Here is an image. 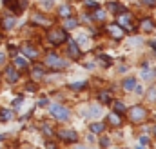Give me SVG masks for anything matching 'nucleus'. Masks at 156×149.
<instances>
[{
  "mask_svg": "<svg viewBox=\"0 0 156 149\" xmlns=\"http://www.w3.org/2000/svg\"><path fill=\"white\" fill-rule=\"evenodd\" d=\"M44 133H45V135H51V133H53V129H51V127H47V126H45V127H44Z\"/></svg>",
  "mask_w": 156,
  "mask_h": 149,
  "instance_id": "nucleus-32",
  "label": "nucleus"
},
{
  "mask_svg": "<svg viewBox=\"0 0 156 149\" xmlns=\"http://www.w3.org/2000/svg\"><path fill=\"white\" fill-rule=\"evenodd\" d=\"M98 100H100L102 104H109V102L113 100V97H111L109 91H100V93H98Z\"/></svg>",
  "mask_w": 156,
  "mask_h": 149,
  "instance_id": "nucleus-11",
  "label": "nucleus"
},
{
  "mask_svg": "<svg viewBox=\"0 0 156 149\" xmlns=\"http://www.w3.org/2000/svg\"><path fill=\"white\" fill-rule=\"evenodd\" d=\"M96 18H98V20H104V18H105V13H104V11H98V13H96Z\"/></svg>",
  "mask_w": 156,
  "mask_h": 149,
  "instance_id": "nucleus-29",
  "label": "nucleus"
},
{
  "mask_svg": "<svg viewBox=\"0 0 156 149\" xmlns=\"http://www.w3.org/2000/svg\"><path fill=\"white\" fill-rule=\"evenodd\" d=\"M13 67H18V69H25L27 67V60L24 58V56H15V60H13Z\"/></svg>",
  "mask_w": 156,
  "mask_h": 149,
  "instance_id": "nucleus-9",
  "label": "nucleus"
},
{
  "mask_svg": "<svg viewBox=\"0 0 156 149\" xmlns=\"http://www.w3.org/2000/svg\"><path fill=\"white\" fill-rule=\"evenodd\" d=\"M149 98H151V100H156V87L151 91V93H149Z\"/></svg>",
  "mask_w": 156,
  "mask_h": 149,
  "instance_id": "nucleus-31",
  "label": "nucleus"
},
{
  "mask_svg": "<svg viewBox=\"0 0 156 149\" xmlns=\"http://www.w3.org/2000/svg\"><path fill=\"white\" fill-rule=\"evenodd\" d=\"M136 149H145V146H138Z\"/></svg>",
  "mask_w": 156,
  "mask_h": 149,
  "instance_id": "nucleus-40",
  "label": "nucleus"
},
{
  "mask_svg": "<svg viewBox=\"0 0 156 149\" xmlns=\"http://www.w3.org/2000/svg\"><path fill=\"white\" fill-rule=\"evenodd\" d=\"M107 31H109V35H111L113 38H122V36H124V29H122L118 24H111V25H107Z\"/></svg>",
  "mask_w": 156,
  "mask_h": 149,
  "instance_id": "nucleus-6",
  "label": "nucleus"
},
{
  "mask_svg": "<svg viewBox=\"0 0 156 149\" xmlns=\"http://www.w3.org/2000/svg\"><path fill=\"white\" fill-rule=\"evenodd\" d=\"M151 47H153V49L156 51V42H151Z\"/></svg>",
  "mask_w": 156,
  "mask_h": 149,
  "instance_id": "nucleus-39",
  "label": "nucleus"
},
{
  "mask_svg": "<svg viewBox=\"0 0 156 149\" xmlns=\"http://www.w3.org/2000/svg\"><path fill=\"white\" fill-rule=\"evenodd\" d=\"M49 113H51L56 120H67V118H69V109L64 107L62 104H53V106L49 107Z\"/></svg>",
  "mask_w": 156,
  "mask_h": 149,
  "instance_id": "nucleus-1",
  "label": "nucleus"
},
{
  "mask_svg": "<svg viewBox=\"0 0 156 149\" xmlns=\"http://www.w3.org/2000/svg\"><path fill=\"white\" fill-rule=\"evenodd\" d=\"M69 55H71L73 58H78V56H80V49H78V46H76L75 42H71V46H69Z\"/></svg>",
  "mask_w": 156,
  "mask_h": 149,
  "instance_id": "nucleus-18",
  "label": "nucleus"
},
{
  "mask_svg": "<svg viewBox=\"0 0 156 149\" xmlns=\"http://www.w3.org/2000/svg\"><path fill=\"white\" fill-rule=\"evenodd\" d=\"M60 138L65 140V142H76L78 135H76L73 129H67V131H60Z\"/></svg>",
  "mask_w": 156,
  "mask_h": 149,
  "instance_id": "nucleus-8",
  "label": "nucleus"
},
{
  "mask_svg": "<svg viewBox=\"0 0 156 149\" xmlns=\"http://www.w3.org/2000/svg\"><path fill=\"white\" fill-rule=\"evenodd\" d=\"M27 89H29V91H35V89H36V86H33V84H27Z\"/></svg>",
  "mask_w": 156,
  "mask_h": 149,
  "instance_id": "nucleus-36",
  "label": "nucleus"
},
{
  "mask_svg": "<svg viewBox=\"0 0 156 149\" xmlns=\"http://www.w3.org/2000/svg\"><path fill=\"white\" fill-rule=\"evenodd\" d=\"M104 129H105L104 124H91V131H93V133H102Z\"/></svg>",
  "mask_w": 156,
  "mask_h": 149,
  "instance_id": "nucleus-23",
  "label": "nucleus"
},
{
  "mask_svg": "<svg viewBox=\"0 0 156 149\" xmlns=\"http://www.w3.org/2000/svg\"><path fill=\"white\" fill-rule=\"evenodd\" d=\"M64 25H65V29L76 27V25H78V20H76V18H71V16H67V18H65V22H64Z\"/></svg>",
  "mask_w": 156,
  "mask_h": 149,
  "instance_id": "nucleus-19",
  "label": "nucleus"
},
{
  "mask_svg": "<svg viewBox=\"0 0 156 149\" xmlns=\"http://www.w3.org/2000/svg\"><path fill=\"white\" fill-rule=\"evenodd\" d=\"M145 5H156V0H142Z\"/></svg>",
  "mask_w": 156,
  "mask_h": 149,
  "instance_id": "nucleus-30",
  "label": "nucleus"
},
{
  "mask_svg": "<svg viewBox=\"0 0 156 149\" xmlns=\"http://www.w3.org/2000/svg\"><path fill=\"white\" fill-rule=\"evenodd\" d=\"M42 76H44V66L35 64V67H33V78H42Z\"/></svg>",
  "mask_w": 156,
  "mask_h": 149,
  "instance_id": "nucleus-15",
  "label": "nucleus"
},
{
  "mask_svg": "<svg viewBox=\"0 0 156 149\" xmlns=\"http://www.w3.org/2000/svg\"><path fill=\"white\" fill-rule=\"evenodd\" d=\"M22 51H24V53H25V55H27L29 58H35V56H36V49H35V47H31L29 44L22 46Z\"/></svg>",
  "mask_w": 156,
  "mask_h": 149,
  "instance_id": "nucleus-14",
  "label": "nucleus"
},
{
  "mask_svg": "<svg viewBox=\"0 0 156 149\" xmlns=\"http://www.w3.org/2000/svg\"><path fill=\"white\" fill-rule=\"evenodd\" d=\"M60 15H62L64 18L71 16V5H64V7H60Z\"/></svg>",
  "mask_w": 156,
  "mask_h": 149,
  "instance_id": "nucleus-22",
  "label": "nucleus"
},
{
  "mask_svg": "<svg viewBox=\"0 0 156 149\" xmlns=\"http://www.w3.org/2000/svg\"><path fill=\"white\" fill-rule=\"evenodd\" d=\"M15 22H16V20H15V16H5V18L2 20V25H4L5 29H11V27L15 25Z\"/></svg>",
  "mask_w": 156,
  "mask_h": 149,
  "instance_id": "nucleus-17",
  "label": "nucleus"
},
{
  "mask_svg": "<svg viewBox=\"0 0 156 149\" xmlns=\"http://www.w3.org/2000/svg\"><path fill=\"white\" fill-rule=\"evenodd\" d=\"M69 87H71V89H75V91H78V89H82V87H87V82H78V84H71Z\"/></svg>",
  "mask_w": 156,
  "mask_h": 149,
  "instance_id": "nucleus-24",
  "label": "nucleus"
},
{
  "mask_svg": "<svg viewBox=\"0 0 156 149\" xmlns=\"http://www.w3.org/2000/svg\"><path fill=\"white\" fill-rule=\"evenodd\" d=\"M13 106H15V107L22 106V97H20V98H15V100H13Z\"/></svg>",
  "mask_w": 156,
  "mask_h": 149,
  "instance_id": "nucleus-28",
  "label": "nucleus"
},
{
  "mask_svg": "<svg viewBox=\"0 0 156 149\" xmlns=\"http://www.w3.org/2000/svg\"><path fill=\"white\" fill-rule=\"evenodd\" d=\"M44 5H45V7H51V5H53V0H44Z\"/></svg>",
  "mask_w": 156,
  "mask_h": 149,
  "instance_id": "nucleus-33",
  "label": "nucleus"
},
{
  "mask_svg": "<svg viewBox=\"0 0 156 149\" xmlns=\"http://www.w3.org/2000/svg\"><path fill=\"white\" fill-rule=\"evenodd\" d=\"M140 27H142V31H151V29L154 27V24H153L151 18H144L142 24H140Z\"/></svg>",
  "mask_w": 156,
  "mask_h": 149,
  "instance_id": "nucleus-13",
  "label": "nucleus"
},
{
  "mask_svg": "<svg viewBox=\"0 0 156 149\" xmlns=\"http://www.w3.org/2000/svg\"><path fill=\"white\" fill-rule=\"evenodd\" d=\"M109 9H113V11H118V5H116V4H109Z\"/></svg>",
  "mask_w": 156,
  "mask_h": 149,
  "instance_id": "nucleus-34",
  "label": "nucleus"
},
{
  "mask_svg": "<svg viewBox=\"0 0 156 149\" xmlns=\"http://www.w3.org/2000/svg\"><path fill=\"white\" fill-rule=\"evenodd\" d=\"M4 58H5V56H4V53H0V64L4 62Z\"/></svg>",
  "mask_w": 156,
  "mask_h": 149,
  "instance_id": "nucleus-38",
  "label": "nucleus"
},
{
  "mask_svg": "<svg viewBox=\"0 0 156 149\" xmlns=\"http://www.w3.org/2000/svg\"><path fill=\"white\" fill-rule=\"evenodd\" d=\"M87 7H93V9H98V4L96 2H93V0H87V4H85Z\"/></svg>",
  "mask_w": 156,
  "mask_h": 149,
  "instance_id": "nucleus-27",
  "label": "nucleus"
},
{
  "mask_svg": "<svg viewBox=\"0 0 156 149\" xmlns=\"http://www.w3.org/2000/svg\"><path fill=\"white\" fill-rule=\"evenodd\" d=\"M13 118V111L9 109H0V122H9Z\"/></svg>",
  "mask_w": 156,
  "mask_h": 149,
  "instance_id": "nucleus-12",
  "label": "nucleus"
},
{
  "mask_svg": "<svg viewBox=\"0 0 156 149\" xmlns=\"http://www.w3.org/2000/svg\"><path fill=\"white\" fill-rule=\"evenodd\" d=\"M134 91H136L138 95H142V87H140V86H134Z\"/></svg>",
  "mask_w": 156,
  "mask_h": 149,
  "instance_id": "nucleus-37",
  "label": "nucleus"
},
{
  "mask_svg": "<svg viewBox=\"0 0 156 149\" xmlns=\"http://www.w3.org/2000/svg\"><path fill=\"white\" fill-rule=\"evenodd\" d=\"M45 149H56V144H53V142H51V144H47V146H45Z\"/></svg>",
  "mask_w": 156,
  "mask_h": 149,
  "instance_id": "nucleus-35",
  "label": "nucleus"
},
{
  "mask_svg": "<svg viewBox=\"0 0 156 149\" xmlns=\"http://www.w3.org/2000/svg\"><path fill=\"white\" fill-rule=\"evenodd\" d=\"M5 78H7V80H9L11 84L18 82V71H16V67H13V66L5 67Z\"/></svg>",
  "mask_w": 156,
  "mask_h": 149,
  "instance_id": "nucleus-7",
  "label": "nucleus"
},
{
  "mask_svg": "<svg viewBox=\"0 0 156 149\" xmlns=\"http://www.w3.org/2000/svg\"><path fill=\"white\" fill-rule=\"evenodd\" d=\"M47 38H49V42H51V44L58 46V44H62V42L67 38V33H65L64 29H55V31H49Z\"/></svg>",
  "mask_w": 156,
  "mask_h": 149,
  "instance_id": "nucleus-3",
  "label": "nucleus"
},
{
  "mask_svg": "<svg viewBox=\"0 0 156 149\" xmlns=\"http://www.w3.org/2000/svg\"><path fill=\"white\" fill-rule=\"evenodd\" d=\"M100 60H102V64H104V66H111V64H113L111 56H105V55H102V56H100Z\"/></svg>",
  "mask_w": 156,
  "mask_h": 149,
  "instance_id": "nucleus-25",
  "label": "nucleus"
},
{
  "mask_svg": "<svg viewBox=\"0 0 156 149\" xmlns=\"http://www.w3.org/2000/svg\"><path fill=\"white\" fill-rule=\"evenodd\" d=\"M109 122H111L113 126H120V124H122V118H120V115H116V113H113V115L109 117Z\"/></svg>",
  "mask_w": 156,
  "mask_h": 149,
  "instance_id": "nucleus-20",
  "label": "nucleus"
},
{
  "mask_svg": "<svg viewBox=\"0 0 156 149\" xmlns=\"http://www.w3.org/2000/svg\"><path fill=\"white\" fill-rule=\"evenodd\" d=\"M134 86H136V78H134V76H131V78H125V80H124V89L131 91V89H134Z\"/></svg>",
  "mask_w": 156,
  "mask_h": 149,
  "instance_id": "nucleus-16",
  "label": "nucleus"
},
{
  "mask_svg": "<svg viewBox=\"0 0 156 149\" xmlns=\"http://www.w3.org/2000/svg\"><path fill=\"white\" fill-rule=\"evenodd\" d=\"M129 118L133 122H144L147 118V111L142 107V106H134L131 111H129Z\"/></svg>",
  "mask_w": 156,
  "mask_h": 149,
  "instance_id": "nucleus-2",
  "label": "nucleus"
},
{
  "mask_svg": "<svg viewBox=\"0 0 156 149\" xmlns=\"http://www.w3.org/2000/svg\"><path fill=\"white\" fill-rule=\"evenodd\" d=\"M45 64H47L49 67H53V69H62V67H65V66H67V62H65V60H62L60 56H56V55H53V53H49V55H47Z\"/></svg>",
  "mask_w": 156,
  "mask_h": 149,
  "instance_id": "nucleus-4",
  "label": "nucleus"
},
{
  "mask_svg": "<svg viewBox=\"0 0 156 149\" xmlns=\"http://www.w3.org/2000/svg\"><path fill=\"white\" fill-rule=\"evenodd\" d=\"M131 18H133V15H131V13H124V15H120V18H118V25H120L122 29L133 31V29H134V25L131 24Z\"/></svg>",
  "mask_w": 156,
  "mask_h": 149,
  "instance_id": "nucleus-5",
  "label": "nucleus"
},
{
  "mask_svg": "<svg viewBox=\"0 0 156 149\" xmlns=\"http://www.w3.org/2000/svg\"><path fill=\"white\" fill-rule=\"evenodd\" d=\"M154 133H156V127H154Z\"/></svg>",
  "mask_w": 156,
  "mask_h": 149,
  "instance_id": "nucleus-41",
  "label": "nucleus"
},
{
  "mask_svg": "<svg viewBox=\"0 0 156 149\" xmlns=\"http://www.w3.org/2000/svg\"><path fill=\"white\" fill-rule=\"evenodd\" d=\"M124 111H125V106L122 102H115V113L116 115H124Z\"/></svg>",
  "mask_w": 156,
  "mask_h": 149,
  "instance_id": "nucleus-21",
  "label": "nucleus"
},
{
  "mask_svg": "<svg viewBox=\"0 0 156 149\" xmlns=\"http://www.w3.org/2000/svg\"><path fill=\"white\" fill-rule=\"evenodd\" d=\"M100 113H102L100 107H91V115H93V117H100Z\"/></svg>",
  "mask_w": 156,
  "mask_h": 149,
  "instance_id": "nucleus-26",
  "label": "nucleus"
},
{
  "mask_svg": "<svg viewBox=\"0 0 156 149\" xmlns=\"http://www.w3.org/2000/svg\"><path fill=\"white\" fill-rule=\"evenodd\" d=\"M33 22L35 24H40V25H49L51 22H49V18H44V15H33Z\"/></svg>",
  "mask_w": 156,
  "mask_h": 149,
  "instance_id": "nucleus-10",
  "label": "nucleus"
}]
</instances>
